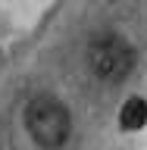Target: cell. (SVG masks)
Here are the masks:
<instances>
[{"label": "cell", "instance_id": "cell-1", "mask_svg": "<svg viewBox=\"0 0 147 150\" xmlns=\"http://www.w3.org/2000/svg\"><path fill=\"white\" fill-rule=\"evenodd\" d=\"M25 128L41 147H63L72 131V119L60 100L38 97L25 106Z\"/></svg>", "mask_w": 147, "mask_h": 150}, {"label": "cell", "instance_id": "cell-3", "mask_svg": "<svg viewBox=\"0 0 147 150\" xmlns=\"http://www.w3.org/2000/svg\"><path fill=\"white\" fill-rule=\"evenodd\" d=\"M144 122H147V103L141 100V97L125 100V106H122V112H119V125L125 131H138V128H144Z\"/></svg>", "mask_w": 147, "mask_h": 150}, {"label": "cell", "instance_id": "cell-2", "mask_svg": "<svg viewBox=\"0 0 147 150\" xmlns=\"http://www.w3.org/2000/svg\"><path fill=\"white\" fill-rule=\"evenodd\" d=\"M88 63H91V72L97 75V78L116 81V78L131 72L135 53H131V47L125 44L122 38H100V41H94L91 50H88Z\"/></svg>", "mask_w": 147, "mask_h": 150}]
</instances>
